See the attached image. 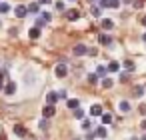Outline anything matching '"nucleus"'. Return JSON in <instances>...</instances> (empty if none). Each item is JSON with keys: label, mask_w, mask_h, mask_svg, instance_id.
<instances>
[{"label": "nucleus", "mask_w": 146, "mask_h": 140, "mask_svg": "<svg viewBox=\"0 0 146 140\" xmlns=\"http://www.w3.org/2000/svg\"><path fill=\"white\" fill-rule=\"evenodd\" d=\"M98 6L100 8H118L120 0H98Z\"/></svg>", "instance_id": "obj_1"}, {"label": "nucleus", "mask_w": 146, "mask_h": 140, "mask_svg": "<svg viewBox=\"0 0 146 140\" xmlns=\"http://www.w3.org/2000/svg\"><path fill=\"white\" fill-rule=\"evenodd\" d=\"M48 22H50V14H48V12H40L38 18H36V26L40 28V26H44V24H48Z\"/></svg>", "instance_id": "obj_2"}, {"label": "nucleus", "mask_w": 146, "mask_h": 140, "mask_svg": "<svg viewBox=\"0 0 146 140\" xmlns=\"http://www.w3.org/2000/svg\"><path fill=\"white\" fill-rule=\"evenodd\" d=\"M54 72H56L58 78H64V76L68 74V66H66L64 62H60V64H56V70H54Z\"/></svg>", "instance_id": "obj_3"}, {"label": "nucleus", "mask_w": 146, "mask_h": 140, "mask_svg": "<svg viewBox=\"0 0 146 140\" xmlns=\"http://www.w3.org/2000/svg\"><path fill=\"white\" fill-rule=\"evenodd\" d=\"M72 54H74V56H84V54H88L86 44H76V46H74V50H72Z\"/></svg>", "instance_id": "obj_4"}, {"label": "nucleus", "mask_w": 146, "mask_h": 140, "mask_svg": "<svg viewBox=\"0 0 146 140\" xmlns=\"http://www.w3.org/2000/svg\"><path fill=\"white\" fill-rule=\"evenodd\" d=\"M54 114H56L54 104H46V106H44V110H42V116H44V118H52Z\"/></svg>", "instance_id": "obj_5"}, {"label": "nucleus", "mask_w": 146, "mask_h": 140, "mask_svg": "<svg viewBox=\"0 0 146 140\" xmlns=\"http://www.w3.org/2000/svg\"><path fill=\"white\" fill-rule=\"evenodd\" d=\"M66 18H68L70 22H76V20L80 18V12H78L76 8H70V10H66Z\"/></svg>", "instance_id": "obj_6"}, {"label": "nucleus", "mask_w": 146, "mask_h": 140, "mask_svg": "<svg viewBox=\"0 0 146 140\" xmlns=\"http://www.w3.org/2000/svg\"><path fill=\"white\" fill-rule=\"evenodd\" d=\"M14 14H16L18 18H24V16L28 14V6H22V4L16 6V8H14Z\"/></svg>", "instance_id": "obj_7"}, {"label": "nucleus", "mask_w": 146, "mask_h": 140, "mask_svg": "<svg viewBox=\"0 0 146 140\" xmlns=\"http://www.w3.org/2000/svg\"><path fill=\"white\" fill-rule=\"evenodd\" d=\"M14 92H16V84H14V82H6V84H4V94H6V96H12Z\"/></svg>", "instance_id": "obj_8"}, {"label": "nucleus", "mask_w": 146, "mask_h": 140, "mask_svg": "<svg viewBox=\"0 0 146 140\" xmlns=\"http://www.w3.org/2000/svg\"><path fill=\"white\" fill-rule=\"evenodd\" d=\"M98 42L104 44V46H110V44H112V36H108V34H100V36H98Z\"/></svg>", "instance_id": "obj_9"}, {"label": "nucleus", "mask_w": 146, "mask_h": 140, "mask_svg": "<svg viewBox=\"0 0 146 140\" xmlns=\"http://www.w3.org/2000/svg\"><path fill=\"white\" fill-rule=\"evenodd\" d=\"M58 100H60V98H58V92H48V94H46V102H48V104H56Z\"/></svg>", "instance_id": "obj_10"}, {"label": "nucleus", "mask_w": 146, "mask_h": 140, "mask_svg": "<svg viewBox=\"0 0 146 140\" xmlns=\"http://www.w3.org/2000/svg\"><path fill=\"white\" fill-rule=\"evenodd\" d=\"M28 36H30L32 40H36V38H40V28H38V26H32V28L28 30Z\"/></svg>", "instance_id": "obj_11"}, {"label": "nucleus", "mask_w": 146, "mask_h": 140, "mask_svg": "<svg viewBox=\"0 0 146 140\" xmlns=\"http://www.w3.org/2000/svg\"><path fill=\"white\" fill-rule=\"evenodd\" d=\"M90 114L92 116H102V106L100 104H92L90 106Z\"/></svg>", "instance_id": "obj_12"}, {"label": "nucleus", "mask_w": 146, "mask_h": 140, "mask_svg": "<svg viewBox=\"0 0 146 140\" xmlns=\"http://www.w3.org/2000/svg\"><path fill=\"white\" fill-rule=\"evenodd\" d=\"M28 12H32V14H40V2H32V4H28Z\"/></svg>", "instance_id": "obj_13"}, {"label": "nucleus", "mask_w": 146, "mask_h": 140, "mask_svg": "<svg viewBox=\"0 0 146 140\" xmlns=\"http://www.w3.org/2000/svg\"><path fill=\"white\" fill-rule=\"evenodd\" d=\"M100 24H102V28H104V30H112V28H114V22H112L110 18H104Z\"/></svg>", "instance_id": "obj_14"}, {"label": "nucleus", "mask_w": 146, "mask_h": 140, "mask_svg": "<svg viewBox=\"0 0 146 140\" xmlns=\"http://www.w3.org/2000/svg\"><path fill=\"white\" fill-rule=\"evenodd\" d=\"M118 110H120V112H130V102H128V100H122V102L118 104Z\"/></svg>", "instance_id": "obj_15"}, {"label": "nucleus", "mask_w": 146, "mask_h": 140, "mask_svg": "<svg viewBox=\"0 0 146 140\" xmlns=\"http://www.w3.org/2000/svg\"><path fill=\"white\" fill-rule=\"evenodd\" d=\"M106 134H108V132H106V128H104V126H98V128H96V132H94V136H96V138H106Z\"/></svg>", "instance_id": "obj_16"}, {"label": "nucleus", "mask_w": 146, "mask_h": 140, "mask_svg": "<svg viewBox=\"0 0 146 140\" xmlns=\"http://www.w3.org/2000/svg\"><path fill=\"white\" fill-rule=\"evenodd\" d=\"M66 106H68V108H70V110H76V108H78V106H80V102H78V100H76V98H70V100H68V102H66Z\"/></svg>", "instance_id": "obj_17"}, {"label": "nucleus", "mask_w": 146, "mask_h": 140, "mask_svg": "<svg viewBox=\"0 0 146 140\" xmlns=\"http://www.w3.org/2000/svg\"><path fill=\"white\" fill-rule=\"evenodd\" d=\"M106 72H108V68H106V66H98V68H96V76H98V78H104V76H106Z\"/></svg>", "instance_id": "obj_18"}, {"label": "nucleus", "mask_w": 146, "mask_h": 140, "mask_svg": "<svg viewBox=\"0 0 146 140\" xmlns=\"http://www.w3.org/2000/svg\"><path fill=\"white\" fill-rule=\"evenodd\" d=\"M106 68H108V72H118V70H120V64H118V62H110Z\"/></svg>", "instance_id": "obj_19"}, {"label": "nucleus", "mask_w": 146, "mask_h": 140, "mask_svg": "<svg viewBox=\"0 0 146 140\" xmlns=\"http://www.w3.org/2000/svg\"><path fill=\"white\" fill-rule=\"evenodd\" d=\"M14 134H16V136H24V134H26V128L16 124V126H14Z\"/></svg>", "instance_id": "obj_20"}, {"label": "nucleus", "mask_w": 146, "mask_h": 140, "mask_svg": "<svg viewBox=\"0 0 146 140\" xmlns=\"http://www.w3.org/2000/svg\"><path fill=\"white\" fill-rule=\"evenodd\" d=\"M124 68H126L128 72H134V68H136V64H134L132 60H126V62H124Z\"/></svg>", "instance_id": "obj_21"}, {"label": "nucleus", "mask_w": 146, "mask_h": 140, "mask_svg": "<svg viewBox=\"0 0 146 140\" xmlns=\"http://www.w3.org/2000/svg\"><path fill=\"white\" fill-rule=\"evenodd\" d=\"M112 84H114L112 78H106V76L102 78V86H104V88H112Z\"/></svg>", "instance_id": "obj_22"}, {"label": "nucleus", "mask_w": 146, "mask_h": 140, "mask_svg": "<svg viewBox=\"0 0 146 140\" xmlns=\"http://www.w3.org/2000/svg\"><path fill=\"white\" fill-rule=\"evenodd\" d=\"M92 16L100 18V16H102V8H100V6H92Z\"/></svg>", "instance_id": "obj_23"}, {"label": "nucleus", "mask_w": 146, "mask_h": 140, "mask_svg": "<svg viewBox=\"0 0 146 140\" xmlns=\"http://www.w3.org/2000/svg\"><path fill=\"white\" fill-rule=\"evenodd\" d=\"M74 118H76V120H82V118H84V110H82V108H76V110H74Z\"/></svg>", "instance_id": "obj_24"}, {"label": "nucleus", "mask_w": 146, "mask_h": 140, "mask_svg": "<svg viewBox=\"0 0 146 140\" xmlns=\"http://www.w3.org/2000/svg\"><path fill=\"white\" fill-rule=\"evenodd\" d=\"M6 12H10V6L6 2H0V14H6Z\"/></svg>", "instance_id": "obj_25"}, {"label": "nucleus", "mask_w": 146, "mask_h": 140, "mask_svg": "<svg viewBox=\"0 0 146 140\" xmlns=\"http://www.w3.org/2000/svg\"><path fill=\"white\" fill-rule=\"evenodd\" d=\"M142 94H144V86H136V88H134V96H136V98H140Z\"/></svg>", "instance_id": "obj_26"}, {"label": "nucleus", "mask_w": 146, "mask_h": 140, "mask_svg": "<svg viewBox=\"0 0 146 140\" xmlns=\"http://www.w3.org/2000/svg\"><path fill=\"white\" fill-rule=\"evenodd\" d=\"M102 122H104V124H110V122H112V116H110V114H102Z\"/></svg>", "instance_id": "obj_27"}, {"label": "nucleus", "mask_w": 146, "mask_h": 140, "mask_svg": "<svg viewBox=\"0 0 146 140\" xmlns=\"http://www.w3.org/2000/svg\"><path fill=\"white\" fill-rule=\"evenodd\" d=\"M96 80H98V76H96V72L88 76V82H90V84H96Z\"/></svg>", "instance_id": "obj_28"}, {"label": "nucleus", "mask_w": 146, "mask_h": 140, "mask_svg": "<svg viewBox=\"0 0 146 140\" xmlns=\"http://www.w3.org/2000/svg\"><path fill=\"white\" fill-rule=\"evenodd\" d=\"M40 128H42V130H48V118L40 120Z\"/></svg>", "instance_id": "obj_29"}, {"label": "nucleus", "mask_w": 146, "mask_h": 140, "mask_svg": "<svg viewBox=\"0 0 146 140\" xmlns=\"http://www.w3.org/2000/svg\"><path fill=\"white\" fill-rule=\"evenodd\" d=\"M4 78H6V72H0V90L4 86Z\"/></svg>", "instance_id": "obj_30"}, {"label": "nucleus", "mask_w": 146, "mask_h": 140, "mask_svg": "<svg viewBox=\"0 0 146 140\" xmlns=\"http://www.w3.org/2000/svg\"><path fill=\"white\" fill-rule=\"evenodd\" d=\"M58 98H64V100H66V98H68V92H66V90H60V92H58Z\"/></svg>", "instance_id": "obj_31"}, {"label": "nucleus", "mask_w": 146, "mask_h": 140, "mask_svg": "<svg viewBox=\"0 0 146 140\" xmlns=\"http://www.w3.org/2000/svg\"><path fill=\"white\" fill-rule=\"evenodd\" d=\"M54 6H56V10H64V2H56Z\"/></svg>", "instance_id": "obj_32"}, {"label": "nucleus", "mask_w": 146, "mask_h": 140, "mask_svg": "<svg viewBox=\"0 0 146 140\" xmlns=\"http://www.w3.org/2000/svg\"><path fill=\"white\" fill-rule=\"evenodd\" d=\"M120 80L126 82V80H128V72H122V74H120Z\"/></svg>", "instance_id": "obj_33"}, {"label": "nucleus", "mask_w": 146, "mask_h": 140, "mask_svg": "<svg viewBox=\"0 0 146 140\" xmlns=\"http://www.w3.org/2000/svg\"><path fill=\"white\" fill-rule=\"evenodd\" d=\"M90 126H92V124H90V122H88V120H84V122H82V128H84V130H88V128H90Z\"/></svg>", "instance_id": "obj_34"}, {"label": "nucleus", "mask_w": 146, "mask_h": 140, "mask_svg": "<svg viewBox=\"0 0 146 140\" xmlns=\"http://www.w3.org/2000/svg\"><path fill=\"white\" fill-rule=\"evenodd\" d=\"M140 112H142V114H146V104H142V106H140Z\"/></svg>", "instance_id": "obj_35"}, {"label": "nucleus", "mask_w": 146, "mask_h": 140, "mask_svg": "<svg viewBox=\"0 0 146 140\" xmlns=\"http://www.w3.org/2000/svg\"><path fill=\"white\" fill-rule=\"evenodd\" d=\"M38 2H40V4H50L52 0H38Z\"/></svg>", "instance_id": "obj_36"}, {"label": "nucleus", "mask_w": 146, "mask_h": 140, "mask_svg": "<svg viewBox=\"0 0 146 140\" xmlns=\"http://www.w3.org/2000/svg\"><path fill=\"white\" fill-rule=\"evenodd\" d=\"M140 126H142V130H146V120H142V124H140Z\"/></svg>", "instance_id": "obj_37"}, {"label": "nucleus", "mask_w": 146, "mask_h": 140, "mask_svg": "<svg viewBox=\"0 0 146 140\" xmlns=\"http://www.w3.org/2000/svg\"><path fill=\"white\" fill-rule=\"evenodd\" d=\"M120 2H124V4H130V2H132V0H120Z\"/></svg>", "instance_id": "obj_38"}, {"label": "nucleus", "mask_w": 146, "mask_h": 140, "mask_svg": "<svg viewBox=\"0 0 146 140\" xmlns=\"http://www.w3.org/2000/svg\"><path fill=\"white\" fill-rule=\"evenodd\" d=\"M142 40H144V42H146V32H144V34H142Z\"/></svg>", "instance_id": "obj_39"}, {"label": "nucleus", "mask_w": 146, "mask_h": 140, "mask_svg": "<svg viewBox=\"0 0 146 140\" xmlns=\"http://www.w3.org/2000/svg\"><path fill=\"white\" fill-rule=\"evenodd\" d=\"M142 24H144V26H146V16H144V18H142Z\"/></svg>", "instance_id": "obj_40"}, {"label": "nucleus", "mask_w": 146, "mask_h": 140, "mask_svg": "<svg viewBox=\"0 0 146 140\" xmlns=\"http://www.w3.org/2000/svg\"><path fill=\"white\" fill-rule=\"evenodd\" d=\"M142 140H146V136H144V138H142Z\"/></svg>", "instance_id": "obj_41"}, {"label": "nucleus", "mask_w": 146, "mask_h": 140, "mask_svg": "<svg viewBox=\"0 0 146 140\" xmlns=\"http://www.w3.org/2000/svg\"><path fill=\"white\" fill-rule=\"evenodd\" d=\"M76 140H80V138H76Z\"/></svg>", "instance_id": "obj_42"}]
</instances>
